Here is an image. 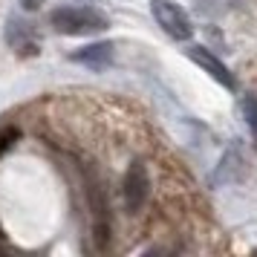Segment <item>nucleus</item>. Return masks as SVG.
Wrapping results in <instances>:
<instances>
[{
    "label": "nucleus",
    "mask_w": 257,
    "mask_h": 257,
    "mask_svg": "<svg viewBox=\"0 0 257 257\" xmlns=\"http://www.w3.org/2000/svg\"><path fill=\"white\" fill-rule=\"evenodd\" d=\"M41 3H44V0H21V6H24L26 12H35V9L41 6Z\"/></svg>",
    "instance_id": "nucleus-9"
},
{
    "label": "nucleus",
    "mask_w": 257,
    "mask_h": 257,
    "mask_svg": "<svg viewBox=\"0 0 257 257\" xmlns=\"http://www.w3.org/2000/svg\"><path fill=\"white\" fill-rule=\"evenodd\" d=\"M151 15L168 38H174L179 44L194 38V24H191V18H188V12L182 6H176L174 0H151Z\"/></svg>",
    "instance_id": "nucleus-2"
},
{
    "label": "nucleus",
    "mask_w": 257,
    "mask_h": 257,
    "mask_svg": "<svg viewBox=\"0 0 257 257\" xmlns=\"http://www.w3.org/2000/svg\"><path fill=\"white\" fill-rule=\"evenodd\" d=\"M49 26L58 35H98L110 26V21L93 6H58L49 12Z\"/></svg>",
    "instance_id": "nucleus-1"
},
{
    "label": "nucleus",
    "mask_w": 257,
    "mask_h": 257,
    "mask_svg": "<svg viewBox=\"0 0 257 257\" xmlns=\"http://www.w3.org/2000/svg\"><path fill=\"white\" fill-rule=\"evenodd\" d=\"M18 139H21V130H18V127H6V130H3V133H0V156L9 151Z\"/></svg>",
    "instance_id": "nucleus-8"
},
{
    "label": "nucleus",
    "mask_w": 257,
    "mask_h": 257,
    "mask_svg": "<svg viewBox=\"0 0 257 257\" xmlns=\"http://www.w3.org/2000/svg\"><path fill=\"white\" fill-rule=\"evenodd\" d=\"M113 52H116L113 41H95V44H87V47L70 52V61L72 64H84L90 70H104L113 61Z\"/></svg>",
    "instance_id": "nucleus-5"
},
{
    "label": "nucleus",
    "mask_w": 257,
    "mask_h": 257,
    "mask_svg": "<svg viewBox=\"0 0 257 257\" xmlns=\"http://www.w3.org/2000/svg\"><path fill=\"white\" fill-rule=\"evenodd\" d=\"M237 162H240V151H237V145H234L231 151L222 153L220 168H217V174L211 176V182H214V185H220V182H225V179H234V176H231V168H237Z\"/></svg>",
    "instance_id": "nucleus-6"
},
{
    "label": "nucleus",
    "mask_w": 257,
    "mask_h": 257,
    "mask_svg": "<svg viewBox=\"0 0 257 257\" xmlns=\"http://www.w3.org/2000/svg\"><path fill=\"white\" fill-rule=\"evenodd\" d=\"M121 194H124V208L130 214L145 208V202L151 197V174H148V165L145 162H130L127 174H124V182H121Z\"/></svg>",
    "instance_id": "nucleus-3"
},
{
    "label": "nucleus",
    "mask_w": 257,
    "mask_h": 257,
    "mask_svg": "<svg viewBox=\"0 0 257 257\" xmlns=\"http://www.w3.org/2000/svg\"><path fill=\"white\" fill-rule=\"evenodd\" d=\"M188 58L194 61L199 70L208 72L211 78L220 84V87H225L228 93H234V90H237V78H234L231 72H228V67H225L217 55H211L205 47H188Z\"/></svg>",
    "instance_id": "nucleus-4"
},
{
    "label": "nucleus",
    "mask_w": 257,
    "mask_h": 257,
    "mask_svg": "<svg viewBox=\"0 0 257 257\" xmlns=\"http://www.w3.org/2000/svg\"><path fill=\"white\" fill-rule=\"evenodd\" d=\"M243 118L248 130H251V139L257 142V98L254 95H245L243 98Z\"/></svg>",
    "instance_id": "nucleus-7"
}]
</instances>
